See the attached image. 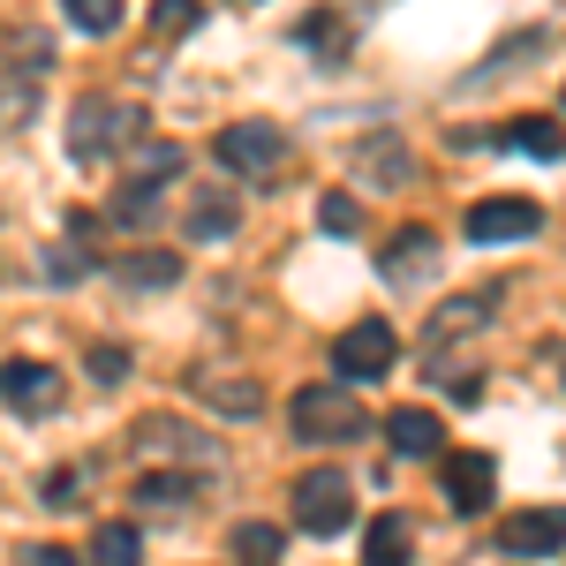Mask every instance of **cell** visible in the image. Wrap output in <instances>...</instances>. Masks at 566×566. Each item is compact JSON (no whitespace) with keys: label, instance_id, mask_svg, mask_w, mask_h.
<instances>
[{"label":"cell","instance_id":"obj_1","mask_svg":"<svg viewBox=\"0 0 566 566\" xmlns=\"http://www.w3.org/2000/svg\"><path fill=\"white\" fill-rule=\"evenodd\" d=\"M136 136H144V106L91 98V106H76V122H69V151H76L84 167H98V159H114V151L136 144Z\"/></svg>","mask_w":566,"mask_h":566},{"label":"cell","instance_id":"obj_2","mask_svg":"<svg viewBox=\"0 0 566 566\" xmlns=\"http://www.w3.org/2000/svg\"><path fill=\"white\" fill-rule=\"evenodd\" d=\"M212 159L227 167V175H242V181H272L280 159H287V136L272 129V122H234V129H219Z\"/></svg>","mask_w":566,"mask_h":566},{"label":"cell","instance_id":"obj_3","mask_svg":"<svg viewBox=\"0 0 566 566\" xmlns=\"http://www.w3.org/2000/svg\"><path fill=\"white\" fill-rule=\"evenodd\" d=\"M295 431H303L310 446H348V438L370 431V416L355 408L348 392H333V386H303V392H295Z\"/></svg>","mask_w":566,"mask_h":566},{"label":"cell","instance_id":"obj_4","mask_svg":"<svg viewBox=\"0 0 566 566\" xmlns=\"http://www.w3.org/2000/svg\"><path fill=\"white\" fill-rule=\"evenodd\" d=\"M355 522V491L340 469H310L303 483H295V528L303 536H340V528Z\"/></svg>","mask_w":566,"mask_h":566},{"label":"cell","instance_id":"obj_5","mask_svg":"<svg viewBox=\"0 0 566 566\" xmlns=\"http://www.w3.org/2000/svg\"><path fill=\"white\" fill-rule=\"evenodd\" d=\"M392 348H400V340H392L386 317H355L348 333L333 340V370H340V378H386Z\"/></svg>","mask_w":566,"mask_h":566},{"label":"cell","instance_id":"obj_6","mask_svg":"<svg viewBox=\"0 0 566 566\" xmlns=\"http://www.w3.org/2000/svg\"><path fill=\"white\" fill-rule=\"evenodd\" d=\"M469 242H528L536 227H544V205H528V197H483L469 205Z\"/></svg>","mask_w":566,"mask_h":566},{"label":"cell","instance_id":"obj_7","mask_svg":"<svg viewBox=\"0 0 566 566\" xmlns=\"http://www.w3.org/2000/svg\"><path fill=\"white\" fill-rule=\"evenodd\" d=\"M0 386H8V416H23V423H39V416H53L61 408V370L53 363H8L0 370Z\"/></svg>","mask_w":566,"mask_h":566},{"label":"cell","instance_id":"obj_8","mask_svg":"<svg viewBox=\"0 0 566 566\" xmlns=\"http://www.w3.org/2000/svg\"><path fill=\"white\" fill-rule=\"evenodd\" d=\"M136 446H144V453H181L197 476H212V469H219V446H212V438H197L189 423H175V416H144V423H136Z\"/></svg>","mask_w":566,"mask_h":566},{"label":"cell","instance_id":"obj_9","mask_svg":"<svg viewBox=\"0 0 566 566\" xmlns=\"http://www.w3.org/2000/svg\"><path fill=\"white\" fill-rule=\"evenodd\" d=\"M499 544H506L514 559H544V552H559V544H566V514H559V506H522L514 522L499 528Z\"/></svg>","mask_w":566,"mask_h":566},{"label":"cell","instance_id":"obj_10","mask_svg":"<svg viewBox=\"0 0 566 566\" xmlns=\"http://www.w3.org/2000/svg\"><path fill=\"white\" fill-rule=\"evenodd\" d=\"M491 491H499L491 453H453V461H446V506H453V514H483Z\"/></svg>","mask_w":566,"mask_h":566},{"label":"cell","instance_id":"obj_11","mask_svg":"<svg viewBox=\"0 0 566 566\" xmlns=\"http://www.w3.org/2000/svg\"><path fill=\"white\" fill-rule=\"evenodd\" d=\"M499 310V287H476V295H453V303L431 310V325H423V348H446V340H469L483 317Z\"/></svg>","mask_w":566,"mask_h":566},{"label":"cell","instance_id":"obj_12","mask_svg":"<svg viewBox=\"0 0 566 566\" xmlns=\"http://www.w3.org/2000/svg\"><path fill=\"white\" fill-rule=\"evenodd\" d=\"M114 280L136 287V295H159V287H175V280H181V258H175V250H129V258H114Z\"/></svg>","mask_w":566,"mask_h":566},{"label":"cell","instance_id":"obj_13","mask_svg":"<svg viewBox=\"0 0 566 566\" xmlns=\"http://www.w3.org/2000/svg\"><path fill=\"white\" fill-rule=\"evenodd\" d=\"M197 392L212 400L219 416H234V423H250L264 408V392H258V378H227V370H197Z\"/></svg>","mask_w":566,"mask_h":566},{"label":"cell","instance_id":"obj_14","mask_svg":"<svg viewBox=\"0 0 566 566\" xmlns=\"http://www.w3.org/2000/svg\"><path fill=\"white\" fill-rule=\"evenodd\" d=\"M386 438H392V453H408V461H423V453H438V446H446V431H438L431 408H392V416H386Z\"/></svg>","mask_w":566,"mask_h":566},{"label":"cell","instance_id":"obj_15","mask_svg":"<svg viewBox=\"0 0 566 566\" xmlns=\"http://www.w3.org/2000/svg\"><path fill=\"white\" fill-rule=\"evenodd\" d=\"M363 566H408V514H378L363 528Z\"/></svg>","mask_w":566,"mask_h":566},{"label":"cell","instance_id":"obj_16","mask_svg":"<svg viewBox=\"0 0 566 566\" xmlns=\"http://www.w3.org/2000/svg\"><path fill=\"white\" fill-rule=\"evenodd\" d=\"M234 227H242V212H234V197H227V189H219V197L205 189V197L189 205V242H227Z\"/></svg>","mask_w":566,"mask_h":566},{"label":"cell","instance_id":"obj_17","mask_svg":"<svg viewBox=\"0 0 566 566\" xmlns=\"http://www.w3.org/2000/svg\"><path fill=\"white\" fill-rule=\"evenodd\" d=\"M431 258H438V234H431V227H408V234L386 250V280H416Z\"/></svg>","mask_w":566,"mask_h":566},{"label":"cell","instance_id":"obj_18","mask_svg":"<svg viewBox=\"0 0 566 566\" xmlns=\"http://www.w3.org/2000/svg\"><path fill=\"white\" fill-rule=\"evenodd\" d=\"M91 566H144V536L129 522H106L91 536Z\"/></svg>","mask_w":566,"mask_h":566},{"label":"cell","instance_id":"obj_19","mask_svg":"<svg viewBox=\"0 0 566 566\" xmlns=\"http://www.w3.org/2000/svg\"><path fill=\"white\" fill-rule=\"evenodd\" d=\"M280 552H287V536L272 522H242L234 528V559L242 566H280Z\"/></svg>","mask_w":566,"mask_h":566},{"label":"cell","instance_id":"obj_20","mask_svg":"<svg viewBox=\"0 0 566 566\" xmlns=\"http://www.w3.org/2000/svg\"><path fill=\"white\" fill-rule=\"evenodd\" d=\"M197 23H205V8H197V0H151V45L189 39Z\"/></svg>","mask_w":566,"mask_h":566},{"label":"cell","instance_id":"obj_21","mask_svg":"<svg viewBox=\"0 0 566 566\" xmlns=\"http://www.w3.org/2000/svg\"><path fill=\"white\" fill-rule=\"evenodd\" d=\"M506 144H514V151H528V159H559V151H566V129L536 114V122H514V129H506Z\"/></svg>","mask_w":566,"mask_h":566},{"label":"cell","instance_id":"obj_22","mask_svg":"<svg viewBox=\"0 0 566 566\" xmlns=\"http://www.w3.org/2000/svg\"><path fill=\"white\" fill-rule=\"evenodd\" d=\"M175 175H181V144H144L129 167V181H144V189H159V181H175Z\"/></svg>","mask_w":566,"mask_h":566},{"label":"cell","instance_id":"obj_23","mask_svg":"<svg viewBox=\"0 0 566 566\" xmlns=\"http://www.w3.org/2000/svg\"><path fill=\"white\" fill-rule=\"evenodd\" d=\"M363 175H370V181H408V151L386 144V136H378V144H363Z\"/></svg>","mask_w":566,"mask_h":566},{"label":"cell","instance_id":"obj_24","mask_svg":"<svg viewBox=\"0 0 566 566\" xmlns=\"http://www.w3.org/2000/svg\"><path fill=\"white\" fill-rule=\"evenodd\" d=\"M61 8H69V23H76V31H114L129 0H61Z\"/></svg>","mask_w":566,"mask_h":566},{"label":"cell","instance_id":"obj_25","mask_svg":"<svg viewBox=\"0 0 566 566\" xmlns=\"http://www.w3.org/2000/svg\"><path fill=\"white\" fill-rule=\"evenodd\" d=\"M114 219H122V227H151V219H159V189H144V181H129V189L114 197Z\"/></svg>","mask_w":566,"mask_h":566},{"label":"cell","instance_id":"obj_26","mask_svg":"<svg viewBox=\"0 0 566 566\" xmlns=\"http://www.w3.org/2000/svg\"><path fill=\"white\" fill-rule=\"evenodd\" d=\"M317 227H325L333 242H355V234H363V212H355V197H325V205H317Z\"/></svg>","mask_w":566,"mask_h":566},{"label":"cell","instance_id":"obj_27","mask_svg":"<svg viewBox=\"0 0 566 566\" xmlns=\"http://www.w3.org/2000/svg\"><path fill=\"white\" fill-rule=\"evenodd\" d=\"M197 483H205V476H159V469H151V476L136 483V499H144V506H181Z\"/></svg>","mask_w":566,"mask_h":566},{"label":"cell","instance_id":"obj_28","mask_svg":"<svg viewBox=\"0 0 566 566\" xmlns=\"http://www.w3.org/2000/svg\"><path fill=\"white\" fill-rule=\"evenodd\" d=\"M91 378H129V348H91Z\"/></svg>","mask_w":566,"mask_h":566},{"label":"cell","instance_id":"obj_29","mask_svg":"<svg viewBox=\"0 0 566 566\" xmlns=\"http://www.w3.org/2000/svg\"><path fill=\"white\" fill-rule=\"evenodd\" d=\"M15 566H76V559H69L61 544H31V552H23V559H15Z\"/></svg>","mask_w":566,"mask_h":566}]
</instances>
